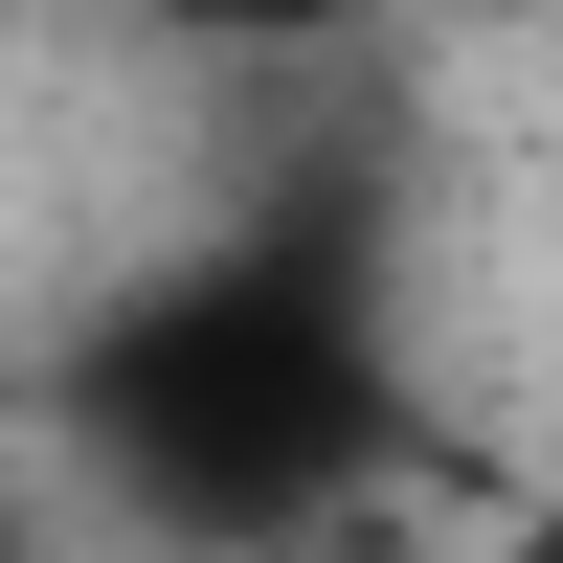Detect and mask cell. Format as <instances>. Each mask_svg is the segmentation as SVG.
Masks as SVG:
<instances>
[{"mask_svg":"<svg viewBox=\"0 0 563 563\" xmlns=\"http://www.w3.org/2000/svg\"><path fill=\"white\" fill-rule=\"evenodd\" d=\"M113 451L180 541H249V519H316L361 474V339L316 294H158L113 339Z\"/></svg>","mask_w":563,"mask_h":563,"instance_id":"6da1fadb","label":"cell"},{"mask_svg":"<svg viewBox=\"0 0 563 563\" xmlns=\"http://www.w3.org/2000/svg\"><path fill=\"white\" fill-rule=\"evenodd\" d=\"M135 23H158L180 68H316V45H361L384 0H135Z\"/></svg>","mask_w":563,"mask_h":563,"instance_id":"7a4b0ae2","label":"cell"},{"mask_svg":"<svg viewBox=\"0 0 563 563\" xmlns=\"http://www.w3.org/2000/svg\"><path fill=\"white\" fill-rule=\"evenodd\" d=\"M474 563H563V474H541V496H519V519H496Z\"/></svg>","mask_w":563,"mask_h":563,"instance_id":"3957f363","label":"cell"},{"mask_svg":"<svg viewBox=\"0 0 563 563\" xmlns=\"http://www.w3.org/2000/svg\"><path fill=\"white\" fill-rule=\"evenodd\" d=\"M0 563H23V474H0Z\"/></svg>","mask_w":563,"mask_h":563,"instance_id":"277c9868","label":"cell"}]
</instances>
